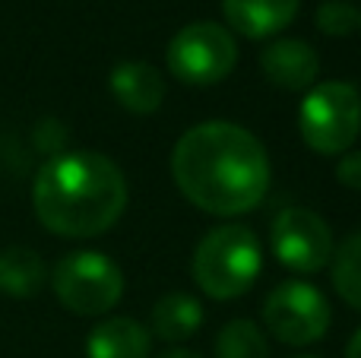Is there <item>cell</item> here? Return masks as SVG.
Returning a JSON list of instances; mask_svg holds the SVG:
<instances>
[{
    "label": "cell",
    "mask_w": 361,
    "mask_h": 358,
    "mask_svg": "<svg viewBox=\"0 0 361 358\" xmlns=\"http://www.w3.org/2000/svg\"><path fill=\"white\" fill-rule=\"evenodd\" d=\"M178 190L209 216H241L269 190V159L250 130L231 121H203L175 143Z\"/></svg>",
    "instance_id": "1"
},
{
    "label": "cell",
    "mask_w": 361,
    "mask_h": 358,
    "mask_svg": "<svg viewBox=\"0 0 361 358\" xmlns=\"http://www.w3.org/2000/svg\"><path fill=\"white\" fill-rule=\"evenodd\" d=\"M32 206L51 235L95 238L124 216L127 178L102 152H61L38 171L32 184Z\"/></svg>",
    "instance_id": "2"
},
{
    "label": "cell",
    "mask_w": 361,
    "mask_h": 358,
    "mask_svg": "<svg viewBox=\"0 0 361 358\" xmlns=\"http://www.w3.org/2000/svg\"><path fill=\"white\" fill-rule=\"evenodd\" d=\"M193 279L203 295L216 302H231L257 283L263 270V247L250 228L219 226L193 251Z\"/></svg>",
    "instance_id": "3"
},
{
    "label": "cell",
    "mask_w": 361,
    "mask_h": 358,
    "mask_svg": "<svg viewBox=\"0 0 361 358\" xmlns=\"http://www.w3.org/2000/svg\"><path fill=\"white\" fill-rule=\"evenodd\" d=\"M298 130L307 149L343 156L361 133V92L352 82H320L298 108Z\"/></svg>",
    "instance_id": "4"
},
{
    "label": "cell",
    "mask_w": 361,
    "mask_h": 358,
    "mask_svg": "<svg viewBox=\"0 0 361 358\" xmlns=\"http://www.w3.org/2000/svg\"><path fill=\"white\" fill-rule=\"evenodd\" d=\"M51 289L57 302L80 317L108 314L124 295V273L99 251H73L51 270Z\"/></svg>",
    "instance_id": "5"
},
{
    "label": "cell",
    "mask_w": 361,
    "mask_h": 358,
    "mask_svg": "<svg viewBox=\"0 0 361 358\" xmlns=\"http://www.w3.org/2000/svg\"><path fill=\"white\" fill-rule=\"evenodd\" d=\"M238 42L219 23H190L171 38L169 70L187 86H216L235 70Z\"/></svg>",
    "instance_id": "6"
},
{
    "label": "cell",
    "mask_w": 361,
    "mask_h": 358,
    "mask_svg": "<svg viewBox=\"0 0 361 358\" xmlns=\"http://www.w3.org/2000/svg\"><path fill=\"white\" fill-rule=\"evenodd\" d=\"M263 323L286 346H311L326 336L333 311L320 289H314L311 283L288 279L269 292L263 304Z\"/></svg>",
    "instance_id": "7"
},
{
    "label": "cell",
    "mask_w": 361,
    "mask_h": 358,
    "mask_svg": "<svg viewBox=\"0 0 361 358\" xmlns=\"http://www.w3.org/2000/svg\"><path fill=\"white\" fill-rule=\"evenodd\" d=\"M269 247L276 260L295 273H317L330 264L336 241L324 216L307 206H286L269 226Z\"/></svg>",
    "instance_id": "8"
},
{
    "label": "cell",
    "mask_w": 361,
    "mask_h": 358,
    "mask_svg": "<svg viewBox=\"0 0 361 358\" xmlns=\"http://www.w3.org/2000/svg\"><path fill=\"white\" fill-rule=\"evenodd\" d=\"M260 70L273 86L298 92V89H311L320 73V57L301 38H279V42L267 44L260 54Z\"/></svg>",
    "instance_id": "9"
},
{
    "label": "cell",
    "mask_w": 361,
    "mask_h": 358,
    "mask_svg": "<svg viewBox=\"0 0 361 358\" xmlns=\"http://www.w3.org/2000/svg\"><path fill=\"white\" fill-rule=\"evenodd\" d=\"M108 86H111L114 99L121 101V108H127L130 114H152L165 101V76L159 73V67L146 61L118 63L111 70Z\"/></svg>",
    "instance_id": "10"
},
{
    "label": "cell",
    "mask_w": 361,
    "mask_h": 358,
    "mask_svg": "<svg viewBox=\"0 0 361 358\" xmlns=\"http://www.w3.org/2000/svg\"><path fill=\"white\" fill-rule=\"evenodd\" d=\"M301 0H222V13L244 38H269L298 16Z\"/></svg>",
    "instance_id": "11"
},
{
    "label": "cell",
    "mask_w": 361,
    "mask_h": 358,
    "mask_svg": "<svg viewBox=\"0 0 361 358\" xmlns=\"http://www.w3.org/2000/svg\"><path fill=\"white\" fill-rule=\"evenodd\" d=\"M152 336L133 317H108L86 336L89 358H149Z\"/></svg>",
    "instance_id": "12"
},
{
    "label": "cell",
    "mask_w": 361,
    "mask_h": 358,
    "mask_svg": "<svg viewBox=\"0 0 361 358\" xmlns=\"http://www.w3.org/2000/svg\"><path fill=\"white\" fill-rule=\"evenodd\" d=\"M48 283V266L32 247L0 251V292L10 298H32Z\"/></svg>",
    "instance_id": "13"
},
{
    "label": "cell",
    "mask_w": 361,
    "mask_h": 358,
    "mask_svg": "<svg viewBox=\"0 0 361 358\" xmlns=\"http://www.w3.org/2000/svg\"><path fill=\"white\" fill-rule=\"evenodd\" d=\"M200 327H203V308H200V302L193 295L171 292V295L159 298L156 308H152V330L165 342L190 340Z\"/></svg>",
    "instance_id": "14"
},
{
    "label": "cell",
    "mask_w": 361,
    "mask_h": 358,
    "mask_svg": "<svg viewBox=\"0 0 361 358\" xmlns=\"http://www.w3.org/2000/svg\"><path fill=\"white\" fill-rule=\"evenodd\" d=\"M333 289L343 295L345 304L361 311V232L349 235L343 247H336L330 257Z\"/></svg>",
    "instance_id": "15"
},
{
    "label": "cell",
    "mask_w": 361,
    "mask_h": 358,
    "mask_svg": "<svg viewBox=\"0 0 361 358\" xmlns=\"http://www.w3.org/2000/svg\"><path fill=\"white\" fill-rule=\"evenodd\" d=\"M216 358H269L267 333L254 321H228L216 336Z\"/></svg>",
    "instance_id": "16"
},
{
    "label": "cell",
    "mask_w": 361,
    "mask_h": 358,
    "mask_svg": "<svg viewBox=\"0 0 361 358\" xmlns=\"http://www.w3.org/2000/svg\"><path fill=\"white\" fill-rule=\"evenodd\" d=\"M361 25V13L352 0H324L317 6V29L324 35H352Z\"/></svg>",
    "instance_id": "17"
},
{
    "label": "cell",
    "mask_w": 361,
    "mask_h": 358,
    "mask_svg": "<svg viewBox=\"0 0 361 358\" xmlns=\"http://www.w3.org/2000/svg\"><path fill=\"white\" fill-rule=\"evenodd\" d=\"M336 178L352 190H361V149L343 152L336 165Z\"/></svg>",
    "instance_id": "18"
},
{
    "label": "cell",
    "mask_w": 361,
    "mask_h": 358,
    "mask_svg": "<svg viewBox=\"0 0 361 358\" xmlns=\"http://www.w3.org/2000/svg\"><path fill=\"white\" fill-rule=\"evenodd\" d=\"M345 358H361V327H358V333L349 340V349H345Z\"/></svg>",
    "instance_id": "19"
},
{
    "label": "cell",
    "mask_w": 361,
    "mask_h": 358,
    "mask_svg": "<svg viewBox=\"0 0 361 358\" xmlns=\"http://www.w3.org/2000/svg\"><path fill=\"white\" fill-rule=\"evenodd\" d=\"M159 358H203V355L190 352V349H169V352H162Z\"/></svg>",
    "instance_id": "20"
},
{
    "label": "cell",
    "mask_w": 361,
    "mask_h": 358,
    "mask_svg": "<svg viewBox=\"0 0 361 358\" xmlns=\"http://www.w3.org/2000/svg\"><path fill=\"white\" fill-rule=\"evenodd\" d=\"M298 358H311V355H298Z\"/></svg>",
    "instance_id": "21"
}]
</instances>
